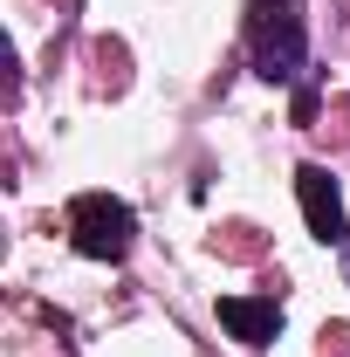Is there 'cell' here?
<instances>
[{
  "label": "cell",
  "instance_id": "obj_3",
  "mask_svg": "<svg viewBox=\"0 0 350 357\" xmlns=\"http://www.w3.org/2000/svg\"><path fill=\"white\" fill-rule=\"evenodd\" d=\"M296 192H303V213L316 227V241H344V192L323 165H303L296 172Z\"/></svg>",
  "mask_w": 350,
  "mask_h": 357
},
{
  "label": "cell",
  "instance_id": "obj_1",
  "mask_svg": "<svg viewBox=\"0 0 350 357\" xmlns=\"http://www.w3.org/2000/svg\"><path fill=\"white\" fill-rule=\"evenodd\" d=\"M254 62L268 83H289L303 69V14L296 0H254Z\"/></svg>",
  "mask_w": 350,
  "mask_h": 357
},
{
  "label": "cell",
  "instance_id": "obj_2",
  "mask_svg": "<svg viewBox=\"0 0 350 357\" xmlns=\"http://www.w3.org/2000/svg\"><path fill=\"white\" fill-rule=\"evenodd\" d=\"M69 234H76V248H83L89 261H117L131 248V206L110 199V192H83L69 206Z\"/></svg>",
  "mask_w": 350,
  "mask_h": 357
},
{
  "label": "cell",
  "instance_id": "obj_4",
  "mask_svg": "<svg viewBox=\"0 0 350 357\" xmlns=\"http://www.w3.org/2000/svg\"><path fill=\"white\" fill-rule=\"evenodd\" d=\"M220 323H227L241 344H275V330H282V310H275L268 296H220Z\"/></svg>",
  "mask_w": 350,
  "mask_h": 357
}]
</instances>
